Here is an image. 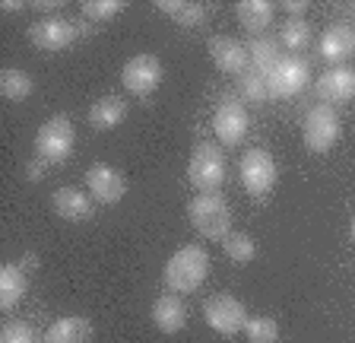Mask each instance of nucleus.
Instances as JSON below:
<instances>
[{
  "mask_svg": "<svg viewBox=\"0 0 355 343\" xmlns=\"http://www.w3.org/2000/svg\"><path fill=\"white\" fill-rule=\"evenodd\" d=\"M209 276V254L200 245H184L162 267V280L171 292H193Z\"/></svg>",
  "mask_w": 355,
  "mask_h": 343,
  "instance_id": "obj_1",
  "label": "nucleus"
},
{
  "mask_svg": "<svg viewBox=\"0 0 355 343\" xmlns=\"http://www.w3.org/2000/svg\"><path fill=\"white\" fill-rule=\"evenodd\" d=\"M187 219L197 235L209 242H222L232 232V210L222 194H197L187 203Z\"/></svg>",
  "mask_w": 355,
  "mask_h": 343,
  "instance_id": "obj_2",
  "label": "nucleus"
},
{
  "mask_svg": "<svg viewBox=\"0 0 355 343\" xmlns=\"http://www.w3.org/2000/svg\"><path fill=\"white\" fill-rule=\"evenodd\" d=\"M187 178L200 194H216L225 181V153L216 143L200 140L187 159Z\"/></svg>",
  "mask_w": 355,
  "mask_h": 343,
  "instance_id": "obj_3",
  "label": "nucleus"
},
{
  "mask_svg": "<svg viewBox=\"0 0 355 343\" xmlns=\"http://www.w3.org/2000/svg\"><path fill=\"white\" fill-rule=\"evenodd\" d=\"M238 175H241V185L248 194L263 197L273 191L276 178H279V169H276V159L270 149L263 147H251L238 162Z\"/></svg>",
  "mask_w": 355,
  "mask_h": 343,
  "instance_id": "obj_4",
  "label": "nucleus"
},
{
  "mask_svg": "<svg viewBox=\"0 0 355 343\" xmlns=\"http://www.w3.org/2000/svg\"><path fill=\"white\" fill-rule=\"evenodd\" d=\"M340 134H343V124H340V115L333 112V105L320 102L314 108H308L302 137L311 153H330L336 147V140H340Z\"/></svg>",
  "mask_w": 355,
  "mask_h": 343,
  "instance_id": "obj_5",
  "label": "nucleus"
},
{
  "mask_svg": "<svg viewBox=\"0 0 355 343\" xmlns=\"http://www.w3.org/2000/svg\"><path fill=\"white\" fill-rule=\"evenodd\" d=\"M73 143H76V131H73V121L64 118V115H54L48 118L35 134V153L38 159L44 162H64L70 153H73Z\"/></svg>",
  "mask_w": 355,
  "mask_h": 343,
  "instance_id": "obj_6",
  "label": "nucleus"
},
{
  "mask_svg": "<svg viewBox=\"0 0 355 343\" xmlns=\"http://www.w3.org/2000/svg\"><path fill=\"white\" fill-rule=\"evenodd\" d=\"M80 35H86V26L70 23L64 16H42L29 29L32 45L42 48V51H64V48H70Z\"/></svg>",
  "mask_w": 355,
  "mask_h": 343,
  "instance_id": "obj_7",
  "label": "nucleus"
},
{
  "mask_svg": "<svg viewBox=\"0 0 355 343\" xmlns=\"http://www.w3.org/2000/svg\"><path fill=\"white\" fill-rule=\"evenodd\" d=\"M311 80V64L298 54H288L266 74V86H270V99H292L308 86Z\"/></svg>",
  "mask_w": 355,
  "mask_h": 343,
  "instance_id": "obj_8",
  "label": "nucleus"
},
{
  "mask_svg": "<svg viewBox=\"0 0 355 343\" xmlns=\"http://www.w3.org/2000/svg\"><path fill=\"white\" fill-rule=\"evenodd\" d=\"M203 318H207V324L216 334L232 337V334H238V331H244V324H248V308H244L241 299L229 296V292H219V296L207 299Z\"/></svg>",
  "mask_w": 355,
  "mask_h": 343,
  "instance_id": "obj_9",
  "label": "nucleus"
},
{
  "mask_svg": "<svg viewBox=\"0 0 355 343\" xmlns=\"http://www.w3.org/2000/svg\"><path fill=\"white\" fill-rule=\"evenodd\" d=\"M162 74H165L162 60L155 58V54H133L124 67H121V83H124V90L130 96H149V92L159 90Z\"/></svg>",
  "mask_w": 355,
  "mask_h": 343,
  "instance_id": "obj_10",
  "label": "nucleus"
},
{
  "mask_svg": "<svg viewBox=\"0 0 355 343\" xmlns=\"http://www.w3.org/2000/svg\"><path fill=\"white\" fill-rule=\"evenodd\" d=\"M213 131L225 147H238L248 134V108L235 96H222L219 108L213 115Z\"/></svg>",
  "mask_w": 355,
  "mask_h": 343,
  "instance_id": "obj_11",
  "label": "nucleus"
},
{
  "mask_svg": "<svg viewBox=\"0 0 355 343\" xmlns=\"http://www.w3.org/2000/svg\"><path fill=\"white\" fill-rule=\"evenodd\" d=\"M86 191L96 197L98 203L111 207V203H121L127 194V181L114 165H105V162H96L89 165L86 172Z\"/></svg>",
  "mask_w": 355,
  "mask_h": 343,
  "instance_id": "obj_12",
  "label": "nucleus"
},
{
  "mask_svg": "<svg viewBox=\"0 0 355 343\" xmlns=\"http://www.w3.org/2000/svg\"><path fill=\"white\" fill-rule=\"evenodd\" d=\"M209 58H213V64L222 74H232V76H241L244 70L251 67L248 45H241L238 38H229V35L209 38Z\"/></svg>",
  "mask_w": 355,
  "mask_h": 343,
  "instance_id": "obj_13",
  "label": "nucleus"
},
{
  "mask_svg": "<svg viewBox=\"0 0 355 343\" xmlns=\"http://www.w3.org/2000/svg\"><path fill=\"white\" fill-rule=\"evenodd\" d=\"M318 99L324 105H340V102H349L355 99V70L352 67H330L327 74H320L318 86H314Z\"/></svg>",
  "mask_w": 355,
  "mask_h": 343,
  "instance_id": "obj_14",
  "label": "nucleus"
},
{
  "mask_svg": "<svg viewBox=\"0 0 355 343\" xmlns=\"http://www.w3.org/2000/svg\"><path fill=\"white\" fill-rule=\"evenodd\" d=\"M153 324L162 334H178V331L187 324V306L184 299L178 296V292H165V296L155 299L153 306Z\"/></svg>",
  "mask_w": 355,
  "mask_h": 343,
  "instance_id": "obj_15",
  "label": "nucleus"
},
{
  "mask_svg": "<svg viewBox=\"0 0 355 343\" xmlns=\"http://www.w3.org/2000/svg\"><path fill=\"white\" fill-rule=\"evenodd\" d=\"M320 54H324L330 64H346L349 58L355 54V32H352V26H346V23H336V26H330V29L320 35Z\"/></svg>",
  "mask_w": 355,
  "mask_h": 343,
  "instance_id": "obj_16",
  "label": "nucleus"
},
{
  "mask_svg": "<svg viewBox=\"0 0 355 343\" xmlns=\"http://www.w3.org/2000/svg\"><path fill=\"white\" fill-rule=\"evenodd\" d=\"M51 207L67 223H83V219L92 217V201H89V194L80 191V187H60V191H54Z\"/></svg>",
  "mask_w": 355,
  "mask_h": 343,
  "instance_id": "obj_17",
  "label": "nucleus"
},
{
  "mask_svg": "<svg viewBox=\"0 0 355 343\" xmlns=\"http://www.w3.org/2000/svg\"><path fill=\"white\" fill-rule=\"evenodd\" d=\"M42 343H92V324L83 315H64L44 331Z\"/></svg>",
  "mask_w": 355,
  "mask_h": 343,
  "instance_id": "obj_18",
  "label": "nucleus"
},
{
  "mask_svg": "<svg viewBox=\"0 0 355 343\" xmlns=\"http://www.w3.org/2000/svg\"><path fill=\"white\" fill-rule=\"evenodd\" d=\"M86 118L96 131H114L127 118V102L121 96H98L96 102L89 105Z\"/></svg>",
  "mask_w": 355,
  "mask_h": 343,
  "instance_id": "obj_19",
  "label": "nucleus"
},
{
  "mask_svg": "<svg viewBox=\"0 0 355 343\" xmlns=\"http://www.w3.org/2000/svg\"><path fill=\"white\" fill-rule=\"evenodd\" d=\"M235 13H238V23H241V29L251 32V35L257 38V35H263V32L270 29L276 7L270 3V0H241V3L235 7Z\"/></svg>",
  "mask_w": 355,
  "mask_h": 343,
  "instance_id": "obj_20",
  "label": "nucleus"
},
{
  "mask_svg": "<svg viewBox=\"0 0 355 343\" xmlns=\"http://www.w3.org/2000/svg\"><path fill=\"white\" fill-rule=\"evenodd\" d=\"M29 290V280H26V270L19 264H3L0 267V308L10 312V308L19 306V299Z\"/></svg>",
  "mask_w": 355,
  "mask_h": 343,
  "instance_id": "obj_21",
  "label": "nucleus"
},
{
  "mask_svg": "<svg viewBox=\"0 0 355 343\" xmlns=\"http://www.w3.org/2000/svg\"><path fill=\"white\" fill-rule=\"evenodd\" d=\"M155 7L162 10V13H168L171 23L184 26V29H200L209 16L203 3H184V0H159Z\"/></svg>",
  "mask_w": 355,
  "mask_h": 343,
  "instance_id": "obj_22",
  "label": "nucleus"
},
{
  "mask_svg": "<svg viewBox=\"0 0 355 343\" xmlns=\"http://www.w3.org/2000/svg\"><path fill=\"white\" fill-rule=\"evenodd\" d=\"M248 54H251V67L266 76L282 60V42L279 38H270V35H257V38H251Z\"/></svg>",
  "mask_w": 355,
  "mask_h": 343,
  "instance_id": "obj_23",
  "label": "nucleus"
},
{
  "mask_svg": "<svg viewBox=\"0 0 355 343\" xmlns=\"http://www.w3.org/2000/svg\"><path fill=\"white\" fill-rule=\"evenodd\" d=\"M0 92L10 102H22V99H29L35 92V80H32V74H26L19 67H7L0 74Z\"/></svg>",
  "mask_w": 355,
  "mask_h": 343,
  "instance_id": "obj_24",
  "label": "nucleus"
},
{
  "mask_svg": "<svg viewBox=\"0 0 355 343\" xmlns=\"http://www.w3.org/2000/svg\"><path fill=\"white\" fill-rule=\"evenodd\" d=\"M222 251L235 264H251L254 258H257V242H254L248 232H229V235L222 239Z\"/></svg>",
  "mask_w": 355,
  "mask_h": 343,
  "instance_id": "obj_25",
  "label": "nucleus"
},
{
  "mask_svg": "<svg viewBox=\"0 0 355 343\" xmlns=\"http://www.w3.org/2000/svg\"><path fill=\"white\" fill-rule=\"evenodd\" d=\"M279 42L288 48V51H302V48H308L311 45V26H308V19H302V16H288L286 23H282Z\"/></svg>",
  "mask_w": 355,
  "mask_h": 343,
  "instance_id": "obj_26",
  "label": "nucleus"
},
{
  "mask_svg": "<svg viewBox=\"0 0 355 343\" xmlns=\"http://www.w3.org/2000/svg\"><path fill=\"white\" fill-rule=\"evenodd\" d=\"M238 92H241L248 102H254V105L266 102V99H270V86H266V76L260 74V70L248 67L241 76H238Z\"/></svg>",
  "mask_w": 355,
  "mask_h": 343,
  "instance_id": "obj_27",
  "label": "nucleus"
},
{
  "mask_svg": "<svg viewBox=\"0 0 355 343\" xmlns=\"http://www.w3.org/2000/svg\"><path fill=\"white\" fill-rule=\"evenodd\" d=\"M244 334H248V343H279V324L270 315H257V318H248Z\"/></svg>",
  "mask_w": 355,
  "mask_h": 343,
  "instance_id": "obj_28",
  "label": "nucleus"
},
{
  "mask_svg": "<svg viewBox=\"0 0 355 343\" xmlns=\"http://www.w3.org/2000/svg\"><path fill=\"white\" fill-rule=\"evenodd\" d=\"M118 13H124V3L121 0H86L83 3V16L92 19V23H108Z\"/></svg>",
  "mask_w": 355,
  "mask_h": 343,
  "instance_id": "obj_29",
  "label": "nucleus"
},
{
  "mask_svg": "<svg viewBox=\"0 0 355 343\" xmlns=\"http://www.w3.org/2000/svg\"><path fill=\"white\" fill-rule=\"evenodd\" d=\"M0 343H38V334L26 321H10L0 331Z\"/></svg>",
  "mask_w": 355,
  "mask_h": 343,
  "instance_id": "obj_30",
  "label": "nucleus"
},
{
  "mask_svg": "<svg viewBox=\"0 0 355 343\" xmlns=\"http://www.w3.org/2000/svg\"><path fill=\"white\" fill-rule=\"evenodd\" d=\"M44 165H48L44 159H32V162L26 165V178H29V181H42L44 178Z\"/></svg>",
  "mask_w": 355,
  "mask_h": 343,
  "instance_id": "obj_31",
  "label": "nucleus"
},
{
  "mask_svg": "<svg viewBox=\"0 0 355 343\" xmlns=\"http://www.w3.org/2000/svg\"><path fill=\"white\" fill-rule=\"evenodd\" d=\"M282 10H288L292 16H298V13L308 10V3H304V0H288V3H282Z\"/></svg>",
  "mask_w": 355,
  "mask_h": 343,
  "instance_id": "obj_32",
  "label": "nucleus"
},
{
  "mask_svg": "<svg viewBox=\"0 0 355 343\" xmlns=\"http://www.w3.org/2000/svg\"><path fill=\"white\" fill-rule=\"evenodd\" d=\"M22 270H38V254H22Z\"/></svg>",
  "mask_w": 355,
  "mask_h": 343,
  "instance_id": "obj_33",
  "label": "nucleus"
},
{
  "mask_svg": "<svg viewBox=\"0 0 355 343\" xmlns=\"http://www.w3.org/2000/svg\"><path fill=\"white\" fill-rule=\"evenodd\" d=\"M0 10L13 16V13H19V10H22V3H19V0H3V3H0Z\"/></svg>",
  "mask_w": 355,
  "mask_h": 343,
  "instance_id": "obj_34",
  "label": "nucleus"
},
{
  "mask_svg": "<svg viewBox=\"0 0 355 343\" xmlns=\"http://www.w3.org/2000/svg\"><path fill=\"white\" fill-rule=\"evenodd\" d=\"M38 10H60L64 7V3H60V0H42V3H35Z\"/></svg>",
  "mask_w": 355,
  "mask_h": 343,
  "instance_id": "obj_35",
  "label": "nucleus"
},
{
  "mask_svg": "<svg viewBox=\"0 0 355 343\" xmlns=\"http://www.w3.org/2000/svg\"><path fill=\"white\" fill-rule=\"evenodd\" d=\"M349 235H352V242H355V217H352V226H349Z\"/></svg>",
  "mask_w": 355,
  "mask_h": 343,
  "instance_id": "obj_36",
  "label": "nucleus"
}]
</instances>
